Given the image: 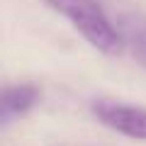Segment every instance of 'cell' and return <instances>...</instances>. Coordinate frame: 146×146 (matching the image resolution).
Here are the masks:
<instances>
[{
	"mask_svg": "<svg viewBox=\"0 0 146 146\" xmlns=\"http://www.w3.org/2000/svg\"><path fill=\"white\" fill-rule=\"evenodd\" d=\"M54 12L71 22V27L83 36L93 49L105 56H117L124 51V42L117 29V22L98 5V0H44Z\"/></svg>",
	"mask_w": 146,
	"mask_h": 146,
	"instance_id": "6da1fadb",
	"label": "cell"
},
{
	"mask_svg": "<svg viewBox=\"0 0 146 146\" xmlns=\"http://www.w3.org/2000/svg\"><path fill=\"white\" fill-rule=\"evenodd\" d=\"M93 115L102 127L134 141H146V107L119 100H95Z\"/></svg>",
	"mask_w": 146,
	"mask_h": 146,
	"instance_id": "7a4b0ae2",
	"label": "cell"
},
{
	"mask_svg": "<svg viewBox=\"0 0 146 146\" xmlns=\"http://www.w3.org/2000/svg\"><path fill=\"white\" fill-rule=\"evenodd\" d=\"M117 29L122 34V42H124V49L129 51V56L141 68H146V15L124 12L117 20Z\"/></svg>",
	"mask_w": 146,
	"mask_h": 146,
	"instance_id": "3957f363",
	"label": "cell"
},
{
	"mask_svg": "<svg viewBox=\"0 0 146 146\" xmlns=\"http://www.w3.org/2000/svg\"><path fill=\"white\" fill-rule=\"evenodd\" d=\"M42 93L34 83H15L3 88V98H0V110H3V119L10 117H20L25 112H29L36 102H39Z\"/></svg>",
	"mask_w": 146,
	"mask_h": 146,
	"instance_id": "277c9868",
	"label": "cell"
}]
</instances>
